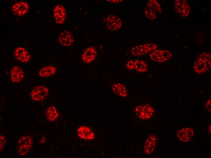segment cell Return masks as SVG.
I'll return each instance as SVG.
<instances>
[{"label":"cell","instance_id":"cell-23","mask_svg":"<svg viewBox=\"0 0 211 158\" xmlns=\"http://www.w3.org/2000/svg\"><path fill=\"white\" fill-rule=\"evenodd\" d=\"M6 143V139L5 137L3 135L0 136V150L1 152L3 149V148Z\"/></svg>","mask_w":211,"mask_h":158},{"label":"cell","instance_id":"cell-1","mask_svg":"<svg viewBox=\"0 0 211 158\" xmlns=\"http://www.w3.org/2000/svg\"><path fill=\"white\" fill-rule=\"evenodd\" d=\"M211 67V54L204 52L197 57L193 66L194 71L198 74L205 73L209 70Z\"/></svg>","mask_w":211,"mask_h":158},{"label":"cell","instance_id":"cell-3","mask_svg":"<svg viewBox=\"0 0 211 158\" xmlns=\"http://www.w3.org/2000/svg\"><path fill=\"white\" fill-rule=\"evenodd\" d=\"M157 48L155 44L150 43L136 46L130 50L131 54L135 56H140L155 50Z\"/></svg>","mask_w":211,"mask_h":158},{"label":"cell","instance_id":"cell-17","mask_svg":"<svg viewBox=\"0 0 211 158\" xmlns=\"http://www.w3.org/2000/svg\"><path fill=\"white\" fill-rule=\"evenodd\" d=\"M78 136L81 138L85 139H92L95 137V134L91 129L86 126L80 127L77 130Z\"/></svg>","mask_w":211,"mask_h":158},{"label":"cell","instance_id":"cell-22","mask_svg":"<svg viewBox=\"0 0 211 158\" xmlns=\"http://www.w3.org/2000/svg\"><path fill=\"white\" fill-rule=\"evenodd\" d=\"M134 63L135 69L138 72L143 73L147 71L148 65L144 61L138 60H136Z\"/></svg>","mask_w":211,"mask_h":158},{"label":"cell","instance_id":"cell-10","mask_svg":"<svg viewBox=\"0 0 211 158\" xmlns=\"http://www.w3.org/2000/svg\"><path fill=\"white\" fill-rule=\"evenodd\" d=\"M176 134L177 138L180 141L183 142H187L194 136V131L190 128H184L177 131Z\"/></svg>","mask_w":211,"mask_h":158},{"label":"cell","instance_id":"cell-5","mask_svg":"<svg viewBox=\"0 0 211 158\" xmlns=\"http://www.w3.org/2000/svg\"><path fill=\"white\" fill-rule=\"evenodd\" d=\"M135 111L137 116L139 118L143 120L149 119L154 113L153 107L148 104L138 105L136 108Z\"/></svg>","mask_w":211,"mask_h":158},{"label":"cell","instance_id":"cell-24","mask_svg":"<svg viewBox=\"0 0 211 158\" xmlns=\"http://www.w3.org/2000/svg\"><path fill=\"white\" fill-rule=\"evenodd\" d=\"M126 67L128 70H132L134 67V63L132 60H129L126 63Z\"/></svg>","mask_w":211,"mask_h":158},{"label":"cell","instance_id":"cell-18","mask_svg":"<svg viewBox=\"0 0 211 158\" xmlns=\"http://www.w3.org/2000/svg\"><path fill=\"white\" fill-rule=\"evenodd\" d=\"M10 77L12 81L15 83L18 82L24 77L23 71L19 67L14 66L11 70Z\"/></svg>","mask_w":211,"mask_h":158},{"label":"cell","instance_id":"cell-16","mask_svg":"<svg viewBox=\"0 0 211 158\" xmlns=\"http://www.w3.org/2000/svg\"><path fill=\"white\" fill-rule=\"evenodd\" d=\"M58 40L61 44L66 46L71 45L74 41L72 34L70 32L67 31H64L60 34Z\"/></svg>","mask_w":211,"mask_h":158},{"label":"cell","instance_id":"cell-19","mask_svg":"<svg viewBox=\"0 0 211 158\" xmlns=\"http://www.w3.org/2000/svg\"><path fill=\"white\" fill-rule=\"evenodd\" d=\"M112 88L114 92L118 95L125 97L127 95L126 88L125 86L122 84H114L112 85Z\"/></svg>","mask_w":211,"mask_h":158},{"label":"cell","instance_id":"cell-28","mask_svg":"<svg viewBox=\"0 0 211 158\" xmlns=\"http://www.w3.org/2000/svg\"><path fill=\"white\" fill-rule=\"evenodd\" d=\"M208 132L209 134H211V124H210L208 128Z\"/></svg>","mask_w":211,"mask_h":158},{"label":"cell","instance_id":"cell-25","mask_svg":"<svg viewBox=\"0 0 211 158\" xmlns=\"http://www.w3.org/2000/svg\"><path fill=\"white\" fill-rule=\"evenodd\" d=\"M205 108L206 110L211 113V99H209L205 104Z\"/></svg>","mask_w":211,"mask_h":158},{"label":"cell","instance_id":"cell-4","mask_svg":"<svg viewBox=\"0 0 211 158\" xmlns=\"http://www.w3.org/2000/svg\"><path fill=\"white\" fill-rule=\"evenodd\" d=\"M32 143V139L29 136H23L20 138L17 145V149L19 154L22 156L26 154L30 150Z\"/></svg>","mask_w":211,"mask_h":158},{"label":"cell","instance_id":"cell-13","mask_svg":"<svg viewBox=\"0 0 211 158\" xmlns=\"http://www.w3.org/2000/svg\"><path fill=\"white\" fill-rule=\"evenodd\" d=\"M29 8V5L27 2L21 1L13 5L12 10L15 15L18 16H22L27 12Z\"/></svg>","mask_w":211,"mask_h":158},{"label":"cell","instance_id":"cell-8","mask_svg":"<svg viewBox=\"0 0 211 158\" xmlns=\"http://www.w3.org/2000/svg\"><path fill=\"white\" fill-rule=\"evenodd\" d=\"M49 93L48 88L43 85H39L35 87L32 90L30 95L34 101L40 102L42 101L47 96Z\"/></svg>","mask_w":211,"mask_h":158},{"label":"cell","instance_id":"cell-15","mask_svg":"<svg viewBox=\"0 0 211 158\" xmlns=\"http://www.w3.org/2000/svg\"><path fill=\"white\" fill-rule=\"evenodd\" d=\"M157 142L156 137L153 135H150L146 140L144 146L145 153L149 154L153 152L155 149Z\"/></svg>","mask_w":211,"mask_h":158},{"label":"cell","instance_id":"cell-7","mask_svg":"<svg viewBox=\"0 0 211 158\" xmlns=\"http://www.w3.org/2000/svg\"><path fill=\"white\" fill-rule=\"evenodd\" d=\"M173 5L175 10L179 15L182 17H186L189 15L190 7L187 1L175 0Z\"/></svg>","mask_w":211,"mask_h":158},{"label":"cell","instance_id":"cell-21","mask_svg":"<svg viewBox=\"0 0 211 158\" xmlns=\"http://www.w3.org/2000/svg\"><path fill=\"white\" fill-rule=\"evenodd\" d=\"M58 113L55 108L53 106L48 107L46 112V119L49 121H53L58 116Z\"/></svg>","mask_w":211,"mask_h":158},{"label":"cell","instance_id":"cell-20","mask_svg":"<svg viewBox=\"0 0 211 158\" xmlns=\"http://www.w3.org/2000/svg\"><path fill=\"white\" fill-rule=\"evenodd\" d=\"M56 71V68L53 66H47L40 70L39 75L42 77H48L54 75Z\"/></svg>","mask_w":211,"mask_h":158},{"label":"cell","instance_id":"cell-26","mask_svg":"<svg viewBox=\"0 0 211 158\" xmlns=\"http://www.w3.org/2000/svg\"><path fill=\"white\" fill-rule=\"evenodd\" d=\"M108 2L113 3H118L122 1V0H107Z\"/></svg>","mask_w":211,"mask_h":158},{"label":"cell","instance_id":"cell-2","mask_svg":"<svg viewBox=\"0 0 211 158\" xmlns=\"http://www.w3.org/2000/svg\"><path fill=\"white\" fill-rule=\"evenodd\" d=\"M161 8L159 3L155 0H149L145 9L144 13L148 19L153 20L161 12Z\"/></svg>","mask_w":211,"mask_h":158},{"label":"cell","instance_id":"cell-9","mask_svg":"<svg viewBox=\"0 0 211 158\" xmlns=\"http://www.w3.org/2000/svg\"><path fill=\"white\" fill-rule=\"evenodd\" d=\"M106 24L108 29L110 31H115L120 29L122 21L121 18L118 16L110 15L107 17Z\"/></svg>","mask_w":211,"mask_h":158},{"label":"cell","instance_id":"cell-6","mask_svg":"<svg viewBox=\"0 0 211 158\" xmlns=\"http://www.w3.org/2000/svg\"><path fill=\"white\" fill-rule=\"evenodd\" d=\"M172 56V53L167 50H157L151 52L149 57L153 61L159 63L165 62L170 59Z\"/></svg>","mask_w":211,"mask_h":158},{"label":"cell","instance_id":"cell-14","mask_svg":"<svg viewBox=\"0 0 211 158\" xmlns=\"http://www.w3.org/2000/svg\"><path fill=\"white\" fill-rule=\"evenodd\" d=\"M97 55V52L93 47H89L87 48L82 55L83 62L86 63H89L93 61Z\"/></svg>","mask_w":211,"mask_h":158},{"label":"cell","instance_id":"cell-11","mask_svg":"<svg viewBox=\"0 0 211 158\" xmlns=\"http://www.w3.org/2000/svg\"><path fill=\"white\" fill-rule=\"evenodd\" d=\"M53 14L56 23L59 24L63 23L66 18V11L64 6L61 5H58L54 7Z\"/></svg>","mask_w":211,"mask_h":158},{"label":"cell","instance_id":"cell-27","mask_svg":"<svg viewBox=\"0 0 211 158\" xmlns=\"http://www.w3.org/2000/svg\"><path fill=\"white\" fill-rule=\"evenodd\" d=\"M45 142V136H43L42 139L41 140L40 143L41 144H44Z\"/></svg>","mask_w":211,"mask_h":158},{"label":"cell","instance_id":"cell-12","mask_svg":"<svg viewBox=\"0 0 211 158\" xmlns=\"http://www.w3.org/2000/svg\"><path fill=\"white\" fill-rule=\"evenodd\" d=\"M14 54L15 59L20 62L26 63L30 60V54L28 51L24 47H17L14 50Z\"/></svg>","mask_w":211,"mask_h":158}]
</instances>
